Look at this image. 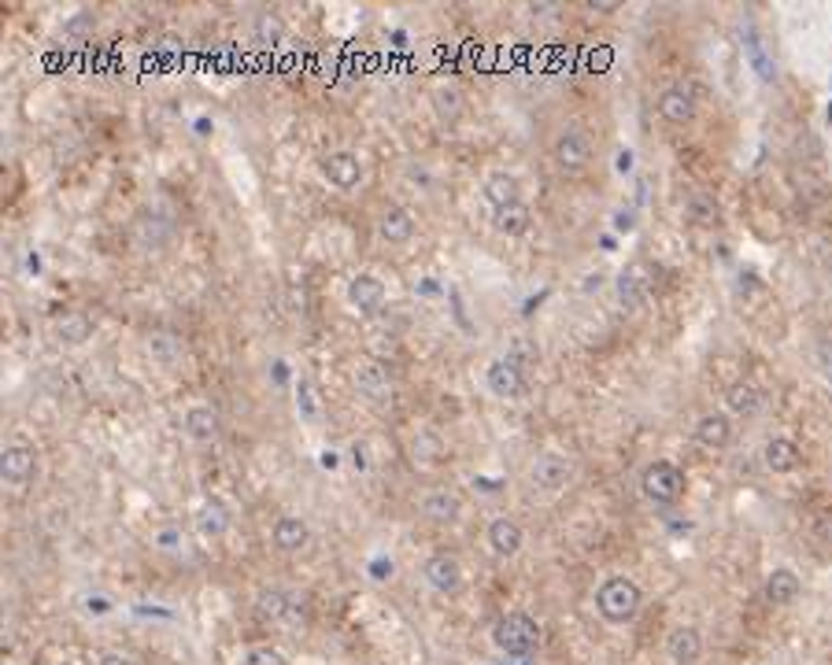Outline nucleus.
<instances>
[{
    "instance_id": "nucleus-1",
    "label": "nucleus",
    "mask_w": 832,
    "mask_h": 665,
    "mask_svg": "<svg viewBox=\"0 0 832 665\" xmlns=\"http://www.w3.org/2000/svg\"><path fill=\"white\" fill-rule=\"evenodd\" d=\"M640 606H644V592L633 577H607L596 588V614L607 625H629L640 614Z\"/></svg>"
},
{
    "instance_id": "nucleus-2",
    "label": "nucleus",
    "mask_w": 832,
    "mask_h": 665,
    "mask_svg": "<svg viewBox=\"0 0 832 665\" xmlns=\"http://www.w3.org/2000/svg\"><path fill=\"white\" fill-rule=\"evenodd\" d=\"M492 643L503 658H529L540 647V625L522 610H511L492 625Z\"/></svg>"
},
{
    "instance_id": "nucleus-3",
    "label": "nucleus",
    "mask_w": 832,
    "mask_h": 665,
    "mask_svg": "<svg viewBox=\"0 0 832 665\" xmlns=\"http://www.w3.org/2000/svg\"><path fill=\"white\" fill-rule=\"evenodd\" d=\"M640 492L655 507H673L677 499L685 496V470L670 459H655L640 473Z\"/></svg>"
},
{
    "instance_id": "nucleus-4",
    "label": "nucleus",
    "mask_w": 832,
    "mask_h": 665,
    "mask_svg": "<svg viewBox=\"0 0 832 665\" xmlns=\"http://www.w3.org/2000/svg\"><path fill=\"white\" fill-rule=\"evenodd\" d=\"M551 159H555V167L563 170V174H581V170H588V163H592V141H588V133L581 126H574V122H566L563 130L555 133V141H551Z\"/></svg>"
},
{
    "instance_id": "nucleus-5",
    "label": "nucleus",
    "mask_w": 832,
    "mask_h": 665,
    "mask_svg": "<svg viewBox=\"0 0 832 665\" xmlns=\"http://www.w3.org/2000/svg\"><path fill=\"white\" fill-rule=\"evenodd\" d=\"M319 170L337 193H352V189L363 185V159L355 156V152H348V148H333V152H326Z\"/></svg>"
},
{
    "instance_id": "nucleus-6",
    "label": "nucleus",
    "mask_w": 832,
    "mask_h": 665,
    "mask_svg": "<svg viewBox=\"0 0 832 665\" xmlns=\"http://www.w3.org/2000/svg\"><path fill=\"white\" fill-rule=\"evenodd\" d=\"M0 477L15 492L30 488L37 477V451L30 444H4V451H0Z\"/></svg>"
},
{
    "instance_id": "nucleus-7",
    "label": "nucleus",
    "mask_w": 832,
    "mask_h": 665,
    "mask_svg": "<svg viewBox=\"0 0 832 665\" xmlns=\"http://www.w3.org/2000/svg\"><path fill=\"white\" fill-rule=\"evenodd\" d=\"M422 577H426V584L437 595H459V592H463V584H466V569H463V562H459L455 555H448V551H437V555H433L426 566H422Z\"/></svg>"
},
{
    "instance_id": "nucleus-8",
    "label": "nucleus",
    "mask_w": 832,
    "mask_h": 665,
    "mask_svg": "<svg viewBox=\"0 0 832 665\" xmlns=\"http://www.w3.org/2000/svg\"><path fill=\"white\" fill-rule=\"evenodd\" d=\"M485 385H489V392L496 399H518L526 392V370L514 363V359L500 355V359H492L489 370H485Z\"/></svg>"
},
{
    "instance_id": "nucleus-9",
    "label": "nucleus",
    "mask_w": 832,
    "mask_h": 665,
    "mask_svg": "<svg viewBox=\"0 0 832 665\" xmlns=\"http://www.w3.org/2000/svg\"><path fill=\"white\" fill-rule=\"evenodd\" d=\"M529 477H533V484H537L540 492H563L566 484L574 481V462L566 459V455H555V451H548V455H540L537 462H533V470H529Z\"/></svg>"
},
{
    "instance_id": "nucleus-10",
    "label": "nucleus",
    "mask_w": 832,
    "mask_h": 665,
    "mask_svg": "<svg viewBox=\"0 0 832 665\" xmlns=\"http://www.w3.org/2000/svg\"><path fill=\"white\" fill-rule=\"evenodd\" d=\"M352 381H355V388H359L367 399H374V403H389L392 399V374H389V366L378 363V359H359L352 370Z\"/></svg>"
},
{
    "instance_id": "nucleus-11",
    "label": "nucleus",
    "mask_w": 832,
    "mask_h": 665,
    "mask_svg": "<svg viewBox=\"0 0 832 665\" xmlns=\"http://www.w3.org/2000/svg\"><path fill=\"white\" fill-rule=\"evenodd\" d=\"M655 111L670 126H688V122L696 119V93L685 89V85H666L659 97H655Z\"/></svg>"
},
{
    "instance_id": "nucleus-12",
    "label": "nucleus",
    "mask_w": 832,
    "mask_h": 665,
    "mask_svg": "<svg viewBox=\"0 0 832 665\" xmlns=\"http://www.w3.org/2000/svg\"><path fill=\"white\" fill-rule=\"evenodd\" d=\"M182 429L189 440H196V444H211V440H219V433H222V414L215 411L211 403H193V407L182 414Z\"/></svg>"
},
{
    "instance_id": "nucleus-13",
    "label": "nucleus",
    "mask_w": 832,
    "mask_h": 665,
    "mask_svg": "<svg viewBox=\"0 0 832 665\" xmlns=\"http://www.w3.org/2000/svg\"><path fill=\"white\" fill-rule=\"evenodd\" d=\"M485 540H489V551L496 558H514L518 551H522V544H526V532H522V525H518L514 518L500 514V518L489 521Z\"/></svg>"
},
{
    "instance_id": "nucleus-14",
    "label": "nucleus",
    "mask_w": 832,
    "mask_h": 665,
    "mask_svg": "<svg viewBox=\"0 0 832 665\" xmlns=\"http://www.w3.org/2000/svg\"><path fill=\"white\" fill-rule=\"evenodd\" d=\"M385 281L374 278V274H355L352 281H348V300H352V307L359 311V315H378L381 307H385Z\"/></svg>"
},
{
    "instance_id": "nucleus-15",
    "label": "nucleus",
    "mask_w": 832,
    "mask_h": 665,
    "mask_svg": "<svg viewBox=\"0 0 832 665\" xmlns=\"http://www.w3.org/2000/svg\"><path fill=\"white\" fill-rule=\"evenodd\" d=\"M655 292V274H651L648 263H629L618 278V296H622L625 307H640L648 303V296Z\"/></svg>"
},
{
    "instance_id": "nucleus-16",
    "label": "nucleus",
    "mask_w": 832,
    "mask_h": 665,
    "mask_svg": "<svg viewBox=\"0 0 832 665\" xmlns=\"http://www.w3.org/2000/svg\"><path fill=\"white\" fill-rule=\"evenodd\" d=\"M378 237L385 244H407L415 237V215L404 204H385L378 215Z\"/></svg>"
},
{
    "instance_id": "nucleus-17",
    "label": "nucleus",
    "mask_w": 832,
    "mask_h": 665,
    "mask_svg": "<svg viewBox=\"0 0 832 665\" xmlns=\"http://www.w3.org/2000/svg\"><path fill=\"white\" fill-rule=\"evenodd\" d=\"M270 540H274V547H278L282 555H300V551L311 544V529H307L304 518L282 514V518L274 521V529H270Z\"/></svg>"
},
{
    "instance_id": "nucleus-18",
    "label": "nucleus",
    "mask_w": 832,
    "mask_h": 665,
    "mask_svg": "<svg viewBox=\"0 0 832 665\" xmlns=\"http://www.w3.org/2000/svg\"><path fill=\"white\" fill-rule=\"evenodd\" d=\"M692 436H696L699 448L725 451L729 444H733V422H729V414H722V411L703 414V418L696 422V429H692Z\"/></svg>"
},
{
    "instance_id": "nucleus-19",
    "label": "nucleus",
    "mask_w": 832,
    "mask_h": 665,
    "mask_svg": "<svg viewBox=\"0 0 832 665\" xmlns=\"http://www.w3.org/2000/svg\"><path fill=\"white\" fill-rule=\"evenodd\" d=\"M422 518L433 521V525H455L463 518V499L455 496L452 488H433L422 499Z\"/></svg>"
},
{
    "instance_id": "nucleus-20",
    "label": "nucleus",
    "mask_w": 832,
    "mask_h": 665,
    "mask_svg": "<svg viewBox=\"0 0 832 665\" xmlns=\"http://www.w3.org/2000/svg\"><path fill=\"white\" fill-rule=\"evenodd\" d=\"M666 654H670L673 665H699L703 658V636L692 625H677L666 640Z\"/></svg>"
},
{
    "instance_id": "nucleus-21",
    "label": "nucleus",
    "mask_w": 832,
    "mask_h": 665,
    "mask_svg": "<svg viewBox=\"0 0 832 665\" xmlns=\"http://www.w3.org/2000/svg\"><path fill=\"white\" fill-rule=\"evenodd\" d=\"M799 462H803V451H799L796 440H788V436H773V440H766V448H762V466L770 473H792V470H799Z\"/></svg>"
},
{
    "instance_id": "nucleus-22",
    "label": "nucleus",
    "mask_w": 832,
    "mask_h": 665,
    "mask_svg": "<svg viewBox=\"0 0 832 665\" xmlns=\"http://www.w3.org/2000/svg\"><path fill=\"white\" fill-rule=\"evenodd\" d=\"M481 193H485V200H489L492 211L511 207V204H522V185H518V178L507 174V170H492L489 178H485V185H481Z\"/></svg>"
},
{
    "instance_id": "nucleus-23",
    "label": "nucleus",
    "mask_w": 832,
    "mask_h": 665,
    "mask_svg": "<svg viewBox=\"0 0 832 665\" xmlns=\"http://www.w3.org/2000/svg\"><path fill=\"white\" fill-rule=\"evenodd\" d=\"M799 592H803V584H799V573L796 569H773L770 577H766V588H762V595H766V603L770 606H788L796 603Z\"/></svg>"
},
{
    "instance_id": "nucleus-24",
    "label": "nucleus",
    "mask_w": 832,
    "mask_h": 665,
    "mask_svg": "<svg viewBox=\"0 0 832 665\" xmlns=\"http://www.w3.org/2000/svg\"><path fill=\"white\" fill-rule=\"evenodd\" d=\"M685 218L692 226H699V230H714V226L722 222V207H718V200L710 193L696 189V193L685 200Z\"/></svg>"
},
{
    "instance_id": "nucleus-25",
    "label": "nucleus",
    "mask_w": 832,
    "mask_h": 665,
    "mask_svg": "<svg viewBox=\"0 0 832 665\" xmlns=\"http://www.w3.org/2000/svg\"><path fill=\"white\" fill-rule=\"evenodd\" d=\"M233 525V514L230 507L222 503V499H208L204 507H200V514H196V529L204 532V536H211V540H219V536H226Z\"/></svg>"
},
{
    "instance_id": "nucleus-26",
    "label": "nucleus",
    "mask_w": 832,
    "mask_h": 665,
    "mask_svg": "<svg viewBox=\"0 0 832 665\" xmlns=\"http://www.w3.org/2000/svg\"><path fill=\"white\" fill-rule=\"evenodd\" d=\"M725 407H729V414L751 418V414L762 407V392L751 385V381H736V385L725 388Z\"/></svg>"
},
{
    "instance_id": "nucleus-27",
    "label": "nucleus",
    "mask_w": 832,
    "mask_h": 665,
    "mask_svg": "<svg viewBox=\"0 0 832 665\" xmlns=\"http://www.w3.org/2000/svg\"><path fill=\"white\" fill-rule=\"evenodd\" d=\"M529 222H533V215H529L526 204H511L492 211V230L503 233V237H522V233H529Z\"/></svg>"
},
{
    "instance_id": "nucleus-28",
    "label": "nucleus",
    "mask_w": 832,
    "mask_h": 665,
    "mask_svg": "<svg viewBox=\"0 0 832 665\" xmlns=\"http://www.w3.org/2000/svg\"><path fill=\"white\" fill-rule=\"evenodd\" d=\"M289 610H293V599H289L282 588H267V592L256 595V614L263 617V621H285Z\"/></svg>"
},
{
    "instance_id": "nucleus-29",
    "label": "nucleus",
    "mask_w": 832,
    "mask_h": 665,
    "mask_svg": "<svg viewBox=\"0 0 832 665\" xmlns=\"http://www.w3.org/2000/svg\"><path fill=\"white\" fill-rule=\"evenodd\" d=\"M252 30H256V45H263V49H278L285 41V23L278 12H259Z\"/></svg>"
},
{
    "instance_id": "nucleus-30",
    "label": "nucleus",
    "mask_w": 832,
    "mask_h": 665,
    "mask_svg": "<svg viewBox=\"0 0 832 665\" xmlns=\"http://www.w3.org/2000/svg\"><path fill=\"white\" fill-rule=\"evenodd\" d=\"M433 111H437L441 122L459 119L463 115V93H459V85H437L433 89Z\"/></svg>"
},
{
    "instance_id": "nucleus-31",
    "label": "nucleus",
    "mask_w": 832,
    "mask_h": 665,
    "mask_svg": "<svg viewBox=\"0 0 832 665\" xmlns=\"http://www.w3.org/2000/svg\"><path fill=\"white\" fill-rule=\"evenodd\" d=\"M411 455H415V462H422V466H437V462L444 459V440L433 429H422V433L411 440Z\"/></svg>"
},
{
    "instance_id": "nucleus-32",
    "label": "nucleus",
    "mask_w": 832,
    "mask_h": 665,
    "mask_svg": "<svg viewBox=\"0 0 832 665\" xmlns=\"http://www.w3.org/2000/svg\"><path fill=\"white\" fill-rule=\"evenodd\" d=\"M60 340L63 344H86L89 333H93V322H89L82 311H67V315L60 318Z\"/></svg>"
},
{
    "instance_id": "nucleus-33",
    "label": "nucleus",
    "mask_w": 832,
    "mask_h": 665,
    "mask_svg": "<svg viewBox=\"0 0 832 665\" xmlns=\"http://www.w3.org/2000/svg\"><path fill=\"white\" fill-rule=\"evenodd\" d=\"M241 665H285V654L274 643H252L241 651Z\"/></svg>"
},
{
    "instance_id": "nucleus-34",
    "label": "nucleus",
    "mask_w": 832,
    "mask_h": 665,
    "mask_svg": "<svg viewBox=\"0 0 832 665\" xmlns=\"http://www.w3.org/2000/svg\"><path fill=\"white\" fill-rule=\"evenodd\" d=\"M152 544L160 547V551H167V555H174V551H182L185 547V536H182V529H160L152 536Z\"/></svg>"
},
{
    "instance_id": "nucleus-35",
    "label": "nucleus",
    "mask_w": 832,
    "mask_h": 665,
    "mask_svg": "<svg viewBox=\"0 0 832 665\" xmlns=\"http://www.w3.org/2000/svg\"><path fill=\"white\" fill-rule=\"evenodd\" d=\"M148 351H152V355H156L160 363L171 366V359H167V351H174V355H182V344H178L174 337H152V340H148Z\"/></svg>"
},
{
    "instance_id": "nucleus-36",
    "label": "nucleus",
    "mask_w": 832,
    "mask_h": 665,
    "mask_svg": "<svg viewBox=\"0 0 832 665\" xmlns=\"http://www.w3.org/2000/svg\"><path fill=\"white\" fill-rule=\"evenodd\" d=\"M818 366H821V374L829 377L832 381V337H818Z\"/></svg>"
},
{
    "instance_id": "nucleus-37",
    "label": "nucleus",
    "mask_w": 832,
    "mask_h": 665,
    "mask_svg": "<svg viewBox=\"0 0 832 665\" xmlns=\"http://www.w3.org/2000/svg\"><path fill=\"white\" fill-rule=\"evenodd\" d=\"M86 610H89V614H97V617H100V614H111V603H108V599H100V595H97V599L89 595V599H86Z\"/></svg>"
},
{
    "instance_id": "nucleus-38",
    "label": "nucleus",
    "mask_w": 832,
    "mask_h": 665,
    "mask_svg": "<svg viewBox=\"0 0 832 665\" xmlns=\"http://www.w3.org/2000/svg\"><path fill=\"white\" fill-rule=\"evenodd\" d=\"M97 665H134L126 654H119V651H108V654H100V662Z\"/></svg>"
},
{
    "instance_id": "nucleus-39",
    "label": "nucleus",
    "mask_w": 832,
    "mask_h": 665,
    "mask_svg": "<svg viewBox=\"0 0 832 665\" xmlns=\"http://www.w3.org/2000/svg\"><path fill=\"white\" fill-rule=\"evenodd\" d=\"M622 4L618 0H611V4H596V0H588V12H618Z\"/></svg>"
},
{
    "instance_id": "nucleus-40",
    "label": "nucleus",
    "mask_w": 832,
    "mask_h": 665,
    "mask_svg": "<svg viewBox=\"0 0 832 665\" xmlns=\"http://www.w3.org/2000/svg\"><path fill=\"white\" fill-rule=\"evenodd\" d=\"M503 665H537V662H533V654H529V658H503Z\"/></svg>"
}]
</instances>
